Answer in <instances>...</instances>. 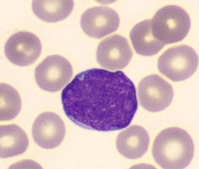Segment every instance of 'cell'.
<instances>
[{"label": "cell", "mask_w": 199, "mask_h": 169, "mask_svg": "<svg viewBox=\"0 0 199 169\" xmlns=\"http://www.w3.org/2000/svg\"><path fill=\"white\" fill-rule=\"evenodd\" d=\"M61 98L72 121L98 131L125 128L138 107L135 85L121 71L93 68L82 72L64 88Z\"/></svg>", "instance_id": "cell-1"}, {"label": "cell", "mask_w": 199, "mask_h": 169, "mask_svg": "<svg viewBox=\"0 0 199 169\" xmlns=\"http://www.w3.org/2000/svg\"><path fill=\"white\" fill-rule=\"evenodd\" d=\"M194 148L192 139L186 131L172 127L164 129L157 135L152 153L156 163L162 168L181 169L190 163Z\"/></svg>", "instance_id": "cell-2"}, {"label": "cell", "mask_w": 199, "mask_h": 169, "mask_svg": "<svg viewBox=\"0 0 199 169\" xmlns=\"http://www.w3.org/2000/svg\"><path fill=\"white\" fill-rule=\"evenodd\" d=\"M151 23L153 35L165 45L182 40L189 32L191 20L183 9L170 5L158 10L151 20Z\"/></svg>", "instance_id": "cell-3"}, {"label": "cell", "mask_w": 199, "mask_h": 169, "mask_svg": "<svg viewBox=\"0 0 199 169\" xmlns=\"http://www.w3.org/2000/svg\"><path fill=\"white\" fill-rule=\"evenodd\" d=\"M197 54L185 45L170 48L159 58L158 68L163 75L174 81L186 80L195 72L198 66Z\"/></svg>", "instance_id": "cell-4"}, {"label": "cell", "mask_w": 199, "mask_h": 169, "mask_svg": "<svg viewBox=\"0 0 199 169\" xmlns=\"http://www.w3.org/2000/svg\"><path fill=\"white\" fill-rule=\"evenodd\" d=\"M73 70L69 61L58 55L49 56L36 67L35 77L42 89L50 92L60 90L70 81Z\"/></svg>", "instance_id": "cell-5"}, {"label": "cell", "mask_w": 199, "mask_h": 169, "mask_svg": "<svg viewBox=\"0 0 199 169\" xmlns=\"http://www.w3.org/2000/svg\"><path fill=\"white\" fill-rule=\"evenodd\" d=\"M139 100L142 106L149 111L157 112L166 108L174 96L171 85L157 74L143 78L138 88Z\"/></svg>", "instance_id": "cell-6"}, {"label": "cell", "mask_w": 199, "mask_h": 169, "mask_svg": "<svg viewBox=\"0 0 199 169\" xmlns=\"http://www.w3.org/2000/svg\"><path fill=\"white\" fill-rule=\"evenodd\" d=\"M132 51L127 39L118 34L108 36L99 43L96 50L97 62L102 67L115 70L125 67L131 60Z\"/></svg>", "instance_id": "cell-7"}, {"label": "cell", "mask_w": 199, "mask_h": 169, "mask_svg": "<svg viewBox=\"0 0 199 169\" xmlns=\"http://www.w3.org/2000/svg\"><path fill=\"white\" fill-rule=\"evenodd\" d=\"M42 47L39 38L27 31H20L12 35L6 42L5 55L13 64L26 66L34 63L41 52Z\"/></svg>", "instance_id": "cell-8"}, {"label": "cell", "mask_w": 199, "mask_h": 169, "mask_svg": "<svg viewBox=\"0 0 199 169\" xmlns=\"http://www.w3.org/2000/svg\"><path fill=\"white\" fill-rule=\"evenodd\" d=\"M80 23L86 35L99 39L116 31L120 19L115 11L108 7L101 6L86 10L81 16Z\"/></svg>", "instance_id": "cell-9"}, {"label": "cell", "mask_w": 199, "mask_h": 169, "mask_svg": "<svg viewBox=\"0 0 199 169\" xmlns=\"http://www.w3.org/2000/svg\"><path fill=\"white\" fill-rule=\"evenodd\" d=\"M64 122L57 114L46 112L39 115L33 124L32 133L35 142L40 147L52 149L59 146L65 136Z\"/></svg>", "instance_id": "cell-10"}, {"label": "cell", "mask_w": 199, "mask_h": 169, "mask_svg": "<svg viewBox=\"0 0 199 169\" xmlns=\"http://www.w3.org/2000/svg\"><path fill=\"white\" fill-rule=\"evenodd\" d=\"M149 142L147 131L141 126L132 125L118 134L116 144L117 150L121 155L128 158L135 159L145 154Z\"/></svg>", "instance_id": "cell-11"}, {"label": "cell", "mask_w": 199, "mask_h": 169, "mask_svg": "<svg viewBox=\"0 0 199 169\" xmlns=\"http://www.w3.org/2000/svg\"><path fill=\"white\" fill-rule=\"evenodd\" d=\"M0 156L2 158L23 153L29 145L25 132L15 124L1 125L0 127Z\"/></svg>", "instance_id": "cell-12"}, {"label": "cell", "mask_w": 199, "mask_h": 169, "mask_svg": "<svg viewBox=\"0 0 199 169\" xmlns=\"http://www.w3.org/2000/svg\"><path fill=\"white\" fill-rule=\"evenodd\" d=\"M132 46L137 53L144 56L157 53L165 46L153 35L151 20H146L135 25L130 33Z\"/></svg>", "instance_id": "cell-13"}, {"label": "cell", "mask_w": 199, "mask_h": 169, "mask_svg": "<svg viewBox=\"0 0 199 169\" xmlns=\"http://www.w3.org/2000/svg\"><path fill=\"white\" fill-rule=\"evenodd\" d=\"M72 0H34L32 9L35 15L45 22H55L67 17L73 10Z\"/></svg>", "instance_id": "cell-14"}, {"label": "cell", "mask_w": 199, "mask_h": 169, "mask_svg": "<svg viewBox=\"0 0 199 169\" xmlns=\"http://www.w3.org/2000/svg\"><path fill=\"white\" fill-rule=\"evenodd\" d=\"M21 107L19 95L13 87L8 84H0V121L10 120L19 113Z\"/></svg>", "instance_id": "cell-15"}]
</instances>
